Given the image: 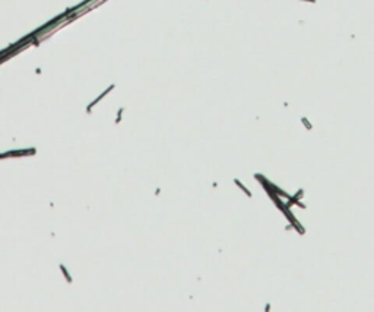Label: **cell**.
<instances>
[{
	"label": "cell",
	"instance_id": "1",
	"mask_svg": "<svg viewBox=\"0 0 374 312\" xmlns=\"http://www.w3.org/2000/svg\"><path fill=\"white\" fill-rule=\"evenodd\" d=\"M60 269H61V270H63V273H64V276H66V279H67V281H72V279H70V277H69V276H67V271H66V269H64V267H63V265H60Z\"/></svg>",
	"mask_w": 374,
	"mask_h": 312
}]
</instances>
